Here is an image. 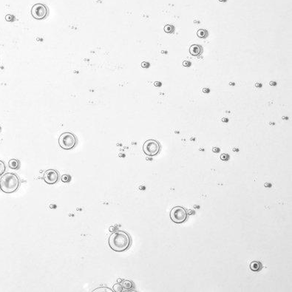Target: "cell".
<instances>
[{
	"instance_id": "obj_13",
	"label": "cell",
	"mask_w": 292,
	"mask_h": 292,
	"mask_svg": "<svg viewBox=\"0 0 292 292\" xmlns=\"http://www.w3.org/2000/svg\"><path fill=\"white\" fill-rule=\"evenodd\" d=\"M164 31L167 33H173L175 32V27L172 24H166L164 26Z\"/></svg>"
},
{
	"instance_id": "obj_15",
	"label": "cell",
	"mask_w": 292,
	"mask_h": 292,
	"mask_svg": "<svg viewBox=\"0 0 292 292\" xmlns=\"http://www.w3.org/2000/svg\"><path fill=\"white\" fill-rule=\"evenodd\" d=\"M123 286H122V285L121 284H120V283H116V284H115L114 286H113V288H112V290H113V292H121L122 291H123Z\"/></svg>"
},
{
	"instance_id": "obj_7",
	"label": "cell",
	"mask_w": 292,
	"mask_h": 292,
	"mask_svg": "<svg viewBox=\"0 0 292 292\" xmlns=\"http://www.w3.org/2000/svg\"><path fill=\"white\" fill-rule=\"evenodd\" d=\"M44 181L47 184H55L59 179L58 172L55 169H48L44 175Z\"/></svg>"
},
{
	"instance_id": "obj_18",
	"label": "cell",
	"mask_w": 292,
	"mask_h": 292,
	"mask_svg": "<svg viewBox=\"0 0 292 292\" xmlns=\"http://www.w3.org/2000/svg\"><path fill=\"white\" fill-rule=\"evenodd\" d=\"M5 19H6V21H13L15 20V17H14L13 15L7 14V15H6V16H5Z\"/></svg>"
},
{
	"instance_id": "obj_9",
	"label": "cell",
	"mask_w": 292,
	"mask_h": 292,
	"mask_svg": "<svg viewBox=\"0 0 292 292\" xmlns=\"http://www.w3.org/2000/svg\"><path fill=\"white\" fill-rule=\"evenodd\" d=\"M262 269V264L260 263V262H257V261H253L250 264V269L252 271V272H259Z\"/></svg>"
},
{
	"instance_id": "obj_2",
	"label": "cell",
	"mask_w": 292,
	"mask_h": 292,
	"mask_svg": "<svg viewBox=\"0 0 292 292\" xmlns=\"http://www.w3.org/2000/svg\"><path fill=\"white\" fill-rule=\"evenodd\" d=\"M20 181L18 176L11 172L5 173L0 179V189L4 193H13L19 187Z\"/></svg>"
},
{
	"instance_id": "obj_25",
	"label": "cell",
	"mask_w": 292,
	"mask_h": 292,
	"mask_svg": "<svg viewBox=\"0 0 292 292\" xmlns=\"http://www.w3.org/2000/svg\"><path fill=\"white\" fill-rule=\"evenodd\" d=\"M255 87H262V84H260V83H256Z\"/></svg>"
},
{
	"instance_id": "obj_27",
	"label": "cell",
	"mask_w": 292,
	"mask_h": 292,
	"mask_svg": "<svg viewBox=\"0 0 292 292\" xmlns=\"http://www.w3.org/2000/svg\"><path fill=\"white\" fill-rule=\"evenodd\" d=\"M222 121H223V122H226V123H227V122L229 121V119H228V118H223Z\"/></svg>"
},
{
	"instance_id": "obj_3",
	"label": "cell",
	"mask_w": 292,
	"mask_h": 292,
	"mask_svg": "<svg viewBox=\"0 0 292 292\" xmlns=\"http://www.w3.org/2000/svg\"><path fill=\"white\" fill-rule=\"evenodd\" d=\"M77 144V139L75 135L67 132L62 133L58 138L59 146L65 150H69L73 149Z\"/></svg>"
},
{
	"instance_id": "obj_8",
	"label": "cell",
	"mask_w": 292,
	"mask_h": 292,
	"mask_svg": "<svg viewBox=\"0 0 292 292\" xmlns=\"http://www.w3.org/2000/svg\"><path fill=\"white\" fill-rule=\"evenodd\" d=\"M203 53V47L199 44H192L189 47V53L194 56H199Z\"/></svg>"
},
{
	"instance_id": "obj_29",
	"label": "cell",
	"mask_w": 292,
	"mask_h": 292,
	"mask_svg": "<svg viewBox=\"0 0 292 292\" xmlns=\"http://www.w3.org/2000/svg\"><path fill=\"white\" fill-rule=\"evenodd\" d=\"M229 84H230V85H233V86H234V85H235V83H229Z\"/></svg>"
},
{
	"instance_id": "obj_19",
	"label": "cell",
	"mask_w": 292,
	"mask_h": 292,
	"mask_svg": "<svg viewBox=\"0 0 292 292\" xmlns=\"http://www.w3.org/2000/svg\"><path fill=\"white\" fill-rule=\"evenodd\" d=\"M149 66H150V64H149V62L143 61V62L141 63V67H142L143 68H148V67H149Z\"/></svg>"
},
{
	"instance_id": "obj_5",
	"label": "cell",
	"mask_w": 292,
	"mask_h": 292,
	"mask_svg": "<svg viewBox=\"0 0 292 292\" xmlns=\"http://www.w3.org/2000/svg\"><path fill=\"white\" fill-rule=\"evenodd\" d=\"M160 144L153 139L146 141L143 145V151L148 156H155L160 152Z\"/></svg>"
},
{
	"instance_id": "obj_23",
	"label": "cell",
	"mask_w": 292,
	"mask_h": 292,
	"mask_svg": "<svg viewBox=\"0 0 292 292\" xmlns=\"http://www.w3.org/2000/svg\"><path fill=\"white\" fill-rule=\"evenodd\" d=\"M203 92L204 93H209L210 92V90L209 88H203Z\"/></svg>"
},
{
	"instance_id": "obj_32",
	"label": "cell",
	"mask_w": 292,
	"mask_h": 292,
	"mask_svg": "<svg viewBox=\"0 0 292 292\" xmlns=\"http://www.w3.org/2000/svg\"><path fill=\"white\" fill-rule=\"evenodd\" d=\"M0 131H1V127H0Z\"/></svg>"
},
{
	"instance_id": "obj_12",
	"label": "cell",
	"mask_w": 292,
	"mask_h": 292,
	"mask_svg": "<svg viewBox=\"0 0 292 292\" xmlns=\"http://www.w3.org/2000/svg\"><path fill=\"white\" fill-rule=\"evenodd\" d=\"M197 36L201 38H206L208 36V31L205 29H199L197 31Z\"/></svg>"
},
{
	"instance_id": "obj_21",
	"label": "cell",
	"mask_w": 292,
	"mask_h": 292,
	"mask_svg": "<svg viewBox=\"0 0 292 292\" xmlns=\"http://www.w3.org/2000/svg\"><path fill=\"white\" fill-rule=\"evenodd\" d=\"M220 158H221V160H223V161H226V160H228L229 156H228L226 154H223V155H221Z\"/></svg>"
},
{
	"instance_id": "obj_24",
	"label": "cell",
	"mask_w": 292,
	"mask_h": 292,
	"mask_svg": "<svg viewBox=\"0 0 292 292\" xmlns=\"http://www.w3.org/2000/svg\"><path fill=\"white\" fill-rule=\"evenodd\" d=\"M269 84L271 85V86H276L277 85V83L275 82V81H271L270 83H269Z\"/></svg>"
},
{
	"instance_id": "obj_30",
	"label": "cell",
	"mask_w": 292,
	"mask_h": 292,
	"mask_svg": "<svg viewBox=\"0 0 292 292\" xmlns=\"http://www.w3.org/2000/svg\"><path fill=\"white\" fill-rule=\"evenodd\" d=\"M283 119H288L287 117H283Z\"/></svg>"
},
{
	"instance_id": "obj_6",
	"label": "cell",
	"mask_w": 292,
	"mask_h": 292,
	"mask_svg": "<svg viewBox=\"0 0 292 292\" xmlns=\"http://www.w3.org/2000/svg\"><path fill=\"white\" fill-rule=\"evenodd\" d=\"M49 13L47 6L41 3L35 4L31 8V15L37 20H43L47 16Z\"/></svg>"
},
{
	"instance_id": "obj_20",
	"label": "cell",
	"mask_w": 292,
	"mask_h": 292,
	"mask_svg": "<svg viewBox=\"0 0 292 292\" xmlns=\"http://www.w3.org/2000/svg\"><path fill=\"white\" fill-rule=\"evenodd\" d=\"M191 62L190 61H183V65L184 66V67H190L191 66Z\"/></svg>"
},
{
	"instance_id": "obj_11",
	"label": "cell",
	"mask_w": 292,
	"mask_h": 292,
	"mask_svg": "<svg viewBox=\"0 0 292 292\" xmlns=\"http://www.w3.org/2000/svg\"><path fill=\"white\" fill-rule=\"evenodd\" d=\"M123 289H127V290H130L133 289V283L130 280H122L121 282Z\"/></svg>"
},
{
	"instance_id": "obj_4",
	"label": "cell",
	"mask_w": 292,
	"mask_h": 292,
	"mask_svg": "<svg viewBox=\"0 0 292 292\" xmlns=\"http://www.w3.org/2000/svg\"><path fill=\"white\" fill-rule=\"evenodd\" d=\"M188 218L186 209L181 206L173 207L170 212V218L175 223L181 224L184 223Z\"/></svg>"
},
{
	"instance_id": "obj_28",
	"label": "cell",
	"mask_w": 292,
	"mask_h": 292,
	"mask_svg": "<svg viewBox=\"0 0 292 292\" xmlns=\"http://www.w3.org/2000/svg\"><path fill=\"white\" fill-rule=\"evenodd\" d=\"M117 282H118V283H121V282H122V279H118Z\"/></svg>"
},
{
	"instance_id": "obj_22",
	"label": "cell",
	"mask_w": 292,
	"mask_h": 292,
	"mask_svg": "<svg viewBox=\"0 0 292 292\" xmlns=\"http://www.w3.org/2000/svg\"><path fill=\"white\" fill-rule=\"evenodd\" d=\"M154 85H155V87H160L162 86V84H161V82H160V81H155V82L154 83Z\"/></svg>"
},
{
	"instance_id": "obj_10",
	"label": "cell",
	"mask_w": 292,
	"mask_h": 292,
	"mask_svg": "<svg viewBox=\"0 0 292 292\" xmlns=\"http://www.w3.org/2000/svg\"><path fill=\"white\" fill-rule=\"evenodd\" d=\"M8 166L12 169H18L19 168V161L17 159H11L8 162Z\"/></svg>"
},
{
	"instance_id": "obj_17",
	"label": "cell",
	"mask_w": 292,
	"mask_h": 292,
	"mask_svg": "<svg viewBox=\"0 0 292 292\" xmlns=\"http://www.w3.org/2000/svg\"><path fill=\"white\" fill-rule=\"evenodd\" d=\"M61 181L64 183H69L70 181V176L68 175H64L61 178Z\"/></svg>"
},
{
	"instance_id": "obj_31",
	"label": "cell",
	"mask_w": 292,
	"mask_h": 292,
	"mask_svg": "<svg viewBox=\"0 0 292 292\" xmlns=\"http://www.w3.org/2000/svg\"><path fill=\"white\" fill-rule=\"evenodd\" d=\"M220 1H226V0H219Z\"/></svg>"
},
{
	"instance_id": "obj_1",
	"label": "cell",
	"mask_w": 292,
	"mask_h": 292,
	"mask_svg": "<svg viewBox=\"0 0 292 292\" xmlns=\"http://www.w3.org/2000/svg\"><path fill=\"white\" fill-rule=\"evenodd\" d=\"M110 249L116 252H122L127 250L131 245V238L124 231H116L109 237Z\"/></svg>"
},
{
	"instance_id": "obj_14",
	"label": "cell",
	"mask_w": 292,
	"mask_h": 292,
	"mask_svg": "<svg viewBox=\"0 0 292 292\" xmlns=\"http://www.w3.org/2000/svg\"><path fill=\"white\" fill-rule=\"evenodd\" d=\"M93 292H113V290L107 287H100L93 290Z\"/></svg>"
},
{
	"instance_id": "obj_26",
	"label": "cell",
	"mask_w": 292,
	"mask_h": 292,
	"mask_svg": "<svg viewBox=\"0 0 292 292\" xmlns=\"http://www.w3.org/2000/svg\"><path fill=\"white\" fill-rule=\"evenodd\" d=\"M213 151L215 152H219L220 149L218 148H214V149H213Z\"/></svg>"
},
{
	"instance_id": "obj_16",
	"label": "cell",
	"mask_w": 292,
	"mask_h": 292,
	"mask_svg": "<svg viewBox=\"0 0 292 292\" xmlns=\"http://www.w3.org/2000/svg\"><path fill=\"white\" fill-rule=\"evenodd\" d=\"M5 170H6V166L2 161L0 160V176H1L4 173Z\"/></svg>"
}]
</instances>
